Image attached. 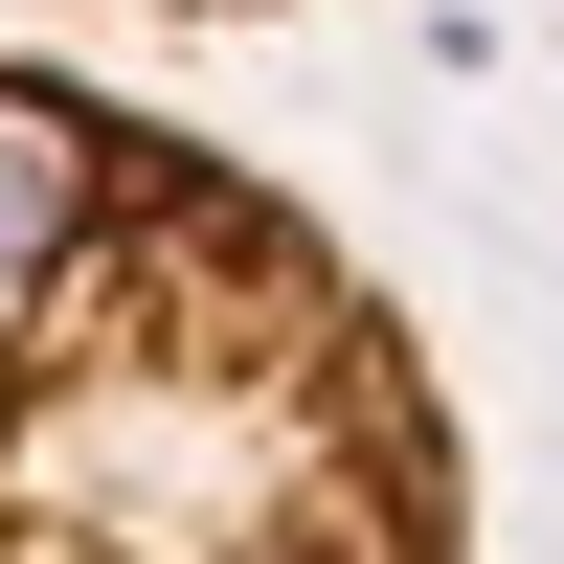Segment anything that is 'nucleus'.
<instances>
[{"mask_svg":"<svg viewBox=\"0 0 564 564\" xmlns=\"http://www.w3.org/2000/svg\"><path fill=\"white\" fill-rule=\"evenodd\" d=\"M0 564H475L452 384L226 135L0 45Z\"/></svg>","mask_w":564,"mask_h":564,"instance_id":"obj_1","label":"nucleus"}]
</instances>
